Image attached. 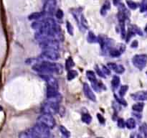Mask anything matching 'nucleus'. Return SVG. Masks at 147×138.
Returning <instances> with one entry per match:
<instances>
[{
    "mask_svg": "<svg viewBox=\"0 0 147 138\" xmlns=\"http://www.w3.org/2000/svg\"><path fill=\"white\" fill-rule=\"evenodd\" d=\"M37 123L47 127L49 129H53L55 126V120L53 115L42 114L37 118Z\"/></svg>",
    "mask_w": 147,
    "mask_h": 138,
    "instance_id": "nucleus-1",
    "label": "nucleus"
},
{
    "mask_svg": "<svg viewBox=\"0 0 147 138\" xmlns=\"http://www.w3.org/2000/svg\"><path fill=\"white\" fill-rule=\"evenodd\" d=\"M40 48L43 50H57L59 49V42L53 38H47L39 42Z\"/></svg>",
    "mask_w": 147,
    "mask_h": 138,
    "instance_id": "nucleus-2",
    "label": "nucleus"
},
{
    "mask_svg": "<svg viewBox=\"0 0 147 138\" xmlns=\"http://www.w3.org/2000/svg\"><path fill=\"white\" fill-rule=\"evenodd\" d=\"M59 104H55L53 102H45L43 104L41 109V112L43 114H47L54 115L56 114L59 112Z\"/></svg>",
    "mask_w": 147,
    "mask_h": 138,
    "instance_id": "nucleus-3",
    "label": "nucleus"
},
{
    "mask_svg": "<svg viewBox=\"0 0 147 138\" xmlns=\"http://www.w3.org/2000/svg\"><path fill=\"white\" fill-rule=\"evenodd\" d=\"M132 63L136 68L139 70H142L147 64V55L146 54H138L134 55L132 58Z\"/></svg>",
    "mask_w": 147,
    "mask_h": 138,
    "instance_id": "nucleus-4",
    "label": "nucleus"
},
{
    "mask_svg": "<svg viewBox=\"0 0 147 138\" xmlns=\"http://www.w3.org/2000/svg\"><path fill=\"white\" fill-rule=\"evenodd\" d=\"M33 129L37 132L39 138H49L50 137V129L47 127L41 125V124L37 123L33 127Z\"/></svg>",
    "mask_w": 147,
    "mask_h": 138,
    "instance_id": "nucleus-5",
    "label": "nucleus"
},
{
    "mask_svg": "<svg viewBox=\"0 0 147 138\" xmlns=\"http://www.w3.org/2000/svg\"><path fill=\"white\" fill-rule=\"evenodd\" d=\"M56 5H57L56 0H47V1H45V4L43 7V12H42L43 15L52 16L55 12Z\"/></svg>",
    "mask_w": 147,
    "mask_h": 138,
    "instance_id": "nucleus-6",
    "label": "nucleus"
},
{
    "mask_svg": "<svg viewBox=\"0 0 147 138\" xmlns=\"http://www.w3.org/2000/svg\"><path fill=\"white\" fill-rule=\"evenodd\" d=\"M41 58H46L50 61H57L60 58V53L57 50H43L41 54Z\"/></svg>",
    "mask_w": 147,
    "mask_h": 138,
    "instance_id": "nucleus-7",
    "label": "nucleus"
},
{
    "mask_svg": "<svg viewBox=\"0 0 147 138\" xmlns=\"http://www.w3.org/2000/svg\"><path fill=\"white\" fill-rule=\"evenodd\" d=\"M43 79L46 81L47 83V86H50L54 89H58V83H57V79L53 77L52 75H46V76H42Z\"/></svg>",
    "mask_w": 147,
    "mask_h": 138,
    "instance_id": "nucleus-8",
    "label": "nucleus"
},
{
    "mask_svg": "<svg viewBox=\"0 0 147 138\" xmlns=\"http://www.w3.org/2000/svg\"><path fill=\"white\" fill-rule=\"evenodd\" d=\"M83 92H84V94L86 95V96L88 99H90V101H93V102H96V96H95L94 93H93L92 89H90V86L88 83H85L83 84Z\"/></svg>",
    "mask_w": 147,
    "mask_h": 138,
    "instance_id": "nucleus-9",
    "label": "nucleus"
},
{
    "mask_svg": "<svg viewBox=\"0 0 147 138\" xmlns=\"http://www.w3.org/2000/svg\"><path fill=\"white\" fill-rule=\"evenodd\" d=\"M131 97L134 100L138 102H144L147 100V90L141 91V92H136L131 94Z\"/></svg>",
    "mask_w": 147,
    "mask_h": 138,
    "instance_id": "nucleus-10",
    "label": "nucleus"
},
{
    "mask_svg": "<svg viewBox=\"0 0 147 138\" xmlns=\"http://www.w3.org/2000/svg\"><path fill=\"white\" fill-rule=\"evenodd\" d=\"M57 94H58L57 89H54L53 87H50V86H47V98L53 97V96L57 95Z\"/></svg>",
    "mask_w": 147,
    "mask_h": 138,
    "instance_id": "nucleus-11",
    "label": "nucleus"
},
{
    "mask_svg": "<svg viewBox=\"0 0 147 138\" xmlns=\"http://www.w3.org/2000/svg\"><path fill=\"white\" fill-rule=\"evenodd\" d=\"M120 83H121V79L120 77L118 76H114L113 77L112 81H111V86H112L113 89L115 90V89H118V86H119Z\"/></svg>",
    "mask_w": 147,
    "mask_h": 138,
    "instance_id": "nucleus-12",
    "label": "nucleus"
},
{
    "mask_svg": "<svg viewBox=\"0 0 147 138\" xmlns=\"http://www.w3.org/2000/svg\"><path fill=\"white\" fill-rule=\"evenodd\" d=\"M110 8H111V4H110L109 1L106 0L105 2L103 5L101 9V15H106V14L107 13L108 10H109Z\"/></svg>",
    "mask_w": 147,
    "mask_h": 138,
    "instance_id": "nucleus-13",
    "label": "nucleus"
},
{
    "mask_svg": "<svg viewBox=\"0 0 147 138\" xmlns=\"http://www.w3.org/2000/svg\"><path fill=\"white\" fill-rule=\"evenodd\" d=\"M136 126V122L134 118H129L126 122V127L129 129H133Z\"/></svg>",
    "mask_w": 147,
    "mask_h": 138,
    "instance_id": "nucleus-14",
    "label": "nucleus"
},
{
    "mask_svg": "<svg viewBox=\"0 0 147 138\" xmlns=\"http://www.w3.org/2000/svg\"><path fill=\"white\" fill-rule=\"evenodd\" d=\"M144 107V104L143 102H138V103L135 104L132 106V109L135 112H138L140 113L143 111Z\"/></svg>",
    "mask_w": 147,
    "mask_h": 138,
    "instance_id": "nucleus-15",
    "label": "nucleus"
},
{
    "mask_svg": "<svg viewBox=\"0 0 147 138\" xmlns=\"http://www.w3.org/2000/svg\"><path fill=\"white\" fill-rule=\"evenodd\" d=\"M88 42H90V43H96V42H98V37H96L95 35V34L93 32L90 31L88 32Z\"/></svg>",
    "mask_w": 147,
    "mask_h": 138,
    "instance_id": "nucleus-16",
    "label": "nucleus"
},
{
    "mask_svg": "<svg viewBox=\"0 0 147 138\" xmlns=\"http://www.w3.org/2000/svg\"><path fill=\"white\" fill-rule=\"evenodd\" d=\"M60 133L62 135V137L63 138H69L70 136V132L64 126L61 125L60 127Z\"/></svg>",
    "mask_w": 147,
    "mask_h": 138,
    "instance_id": "nucleus-17",
    "label": "nucleus"
},
{
    "mask_svg": "<svg viewBox=\"0 0 147 138\" xmlns=\"http://www.w3.org/2000/svg\"><path fill=\"white\" fill-rule=\"evenodd\" d=\"M43 16L44 15L42 12H33L29 15L28 18H29V20H38L42 18Z\"/></svg>",
    "mask_w": 147,
    "mask_h": 138,
    "instance_id": "nucleus-18",
    "label": "nucleus"
},
{
    "mask_svg": "<svg viewBox=\"0 0 147 138\" xmlns=\"http://www.w3.org/2000/svg\"><path fill=\"white\" fill-rule=\"evenodd\" d=\"M74 65L75 63L73 58H72L71 57H69V58L66 60L65 62V68L66 69H67V71L72 70V68H73V67H74Z\"/></svg>",
    "mask_w": 147,
    "mask_h": 138,
    "instance_id": "nucleus-19",
    "label": "nucleus"
},
{
    "mask_svg": "<svg viewBox=\"0 0 147 138\" xmlns=\"http://www.w3.org/2000/svg\"><path fill=\"white\" fill-rule=\"evenodd\" d=\"M128 30H129L130 31H131L134 35H135V34H137V35H143L142 31H141V29H140L139 28H138L136 25H131V28L129 27Z\"/></svg>",
    "mask_w": 147,
    "mask_h": 138,
    "instance_id": "nucleus-20",
    "label": "nucleus"
},
{
    "mask_svg": "<svg viewBox=\"0 0 147 138\" xmlns=\"http://www.w3.org/2000/svg\"><path fill=\"white\" fill-rule=\"evenodd\" d=\"M86 76H87V78L89 79V81H90L91 83L97 81L96 74H95L94 72L92 71H88L86 72Z\"/></svg>",
    "mask_w": 147,
    "mask_h": 138,
    "instance_id": "nucleus-21",
    "label": "nucleus"
},
{
    "mask_svg": "<svg viewBox=\"0 0 147 138\" xmlns=\"http://www.w3.org/2000/svg\"><path fill=\"white\" fill-rule=\"evenodd\" d=\"M81 119L83 122H85L86 124L89 125V124H90V122H91V121H92V116L88 113L83 114Z\"/></svg>",
    "mask_w": 147,
    "mask_h": 138,
    "instance_id": "nucleus-22",
    "label": "nucleus"
},
{
    "mask_svg": "<svg viewBox=\"0 0 147 138\" xmlns=\"http://www.w3.org/2000/svg\"><path fill=\"white\" fill-rule=\"evenodd\" d=\"M78 76V72L75 70H70L67 72V79L68 81H71L74 79L75 78L77 77Z\"/></svg>",
    "mask_w": 147,
    "mask_h": 138,
    "instance_id": "nucleus-23",
    "label": "nucleus"
},
{
    "mask_svg": "<svg viewBox=\"0 0 147 138\" xmlns=\"http://www.w3.org/2000/svg\"><path fill=\"white\" fill-rule=\"evenodd\" d=\"M128 90V85H123V86H121L119 89V92H118L120 97H122V98L124 97V96L126 95V94L127 91Z\"/></svg>",
    "mask_w": 147,
    "mask_h": 138,
    "instance_id": "nucleus-24",
    "label": "nucleus"
},
{
    "mask_svg": "<svg viewBox=\"0 0 147 138\" xmlns=\"http://www.w3.org/2000/svg\"><path fill=\"white\" fill-rule=\"evenodd\" d=\"M126 4L128 7L131 9H133V10H135L138 8V5L132 0H126Z\"/></svg>",
    "mask_w": 147,
    "mask_h": 138,
    "instance_id": "nucleus-25",
    "label": "nucleus"
},
{
    "mask_svg": "<svg viewBox=\"0 0 147 138\" xmlns=\"http://www.w3.org/2000/svg\"><path fill=\"white\" fill-rule=\"evenodd\" d=\"M114 71L116 73H118V74H121V73H123L125 71V68H124V67L122 65H118V64H116Z\"/></svg>",
    "mask_w": 147,
    "mask_h": 138,
    "instance_id": "nucleus-26",
    "label": "nucleus"
},
{
    "mask_svg": "<svg viewBox=\"0 0 147 138\" xmlns=\"http://www.w3.org/2000/svg\"><path fill=\"white\" fill-rule=\"evenodd\" d=\"M140 131L143 134L144 138H147V124L144 123L140 127Z\"/></svg>",
    "mask_w": 147,
    "mask_h": 138,
    "instance_id": "nucleus-27",
    "label": "nucleus"
},
{
    "mask_svg": "<svg viewBox=\"0 0 147 138\" xmlns=\"http://www.w3.org/2000/svg\"><path fill=\"white\" fill-rule=\"evenodd\" d=\"M66 28H67V32L70 35H73V27L70 22H66Z\"/></svg>",
    "mask_w": 147,
    "mask_h": 138,
    "instance_id": "nucleus-28",
    "label": "nucleus"
},
{
    "mask_svg": "<svg viewBox=\"0 0 147 138\" xmlns=\"http://www.w3.org/2000/svg\"><path fill=\"white\" fill-rule=\"evenodd\" d=\"M115 98H116V100L117 103L119 104H122V105H124V106H126L127 105L126 102V101L124 100L122 97H118V96L115 95Z\"/></svg>",
    "mask_w": 147,
    "mask_h": 138,
    "instance_id": "nucleus-29",
    "label": "nucleus"
},
{
    "mask_svg": "<svg viewBox=\"0 0 147 138\" xmlns=\"http://www.w3.org/2000/svg\"><path fill=\"white\" fill-rule=\"evenodd\" d=\"M117 125H118V127L123 129V128H124L126 127V122L124 120V119L119 118V119H118V122H117Z\"/></svg>",
    "mask_w": 147,
    "mask_h": 138,
    "instance_id": "nucleus-30",
    "label": "nucleus"
},
{
    "mask_svg": "<svg viewBox=\"0 0 147 138\" xmlns=\"http://www.w3.org/2000/svg\"><path fill=\"white\" fill-rule=\"evenodd\" d=\"M101 70H102L104 75H106V76H110V75H111V70H110L108 67L106 66V65H102V69H101Z\"/></svg>",
    "mask_w": 147,
    "mask_h": 138,
    "instance_id": "nucleus-31",
    "label": "nucleus"
},
{
    "mask_svg": "<svg viewBox=\"0 0 147 138\" xmlns=\"http://www.w3.org/2000/svg\"><path fill=\"white\" fill-rule=\"evenodd\" d=\"M96 73H97V75H98V76H100V77H102V78H105L106 76L104 75V73H103L102 70H101V68L98 67V65H96Z\"/></svg>",
    "mask_w": 147,
    "mask_h": 138,
    "instance_id": "nucleus-32",
    "label": "nucleus"
},
{
    "mask_svg": "<svg viewBox=\"0 0 147 138\" xmlns=\"http://www.w3.org/2000/svg\"><path fill=\"white\" fill-rule=\"evenodd\" d=\"M55 15H56V18H57V19H59V20L63 19V16H64V13H63V11L62 10V9H58L57 11H56Z\"/></svg>",
    "mask_w": 147,
    "mask_h": 138,
    "instance_id": "nucleus-33",
    "label": "nucleus"
},
{
    "mask_svg": "<svg viewBox=\"0 0 147 138\" xmlns=\"http://www.w3.org/2000/svg\"><path fill=\"white\" fill-rule=\"evenodd\" d=\"M140 11L141 12H145L147 11V2H144L140 6Z\"/></svg>",
    "mask_w": 147,
    "mask_h": 138,
    "instance_id": "nucleus-34",
    "label": "nucleus"
},
{
    "mask_svg": "<svg viewBox=\"0 0 147 138\" xmlns=\"http://www.w3.org/2000/svg\"><path fill=\"white\" fill-rule=\"evenodd\" d=\"M97 117H98V121H99L100 123L101 124L105 123V118H104L102 115L100 114H98Z\"/></svg>",
    "mask_w": 147,
    "mask_h": 138,
    "instance_id": "nucleus-35",
    "label": "nucleus"
},
{
    "mask_svg": "<svg viewBox=\"0 0 147 138\" xmlns=\"http://www.w3.org/2000/svg\"><path fill=\"white\" fill-rule=\"evenodd\" d=\"M138 41H137V40H134L132 42V43H131V48H137V47H138Z\"/></svg>",
    "mask_w": 147,
    "mask_h": 138,
    "instance_id": "nucleus-36",
    "label": "nucleus"
},
{
    "mask_svg": "<svg viewBox=\"0 0 147 138\" xmlns=\"http://www.w3.org/2000/svg\"><path fill=\"white\" fill-rule=\"evenodd\" d=\"M113 2H114V4L116 5V6H117V5H120L121 0H113Z\"/></svg>",
    "mask_w": 147,
    "mask_h": 138,
    "instance_id": "nucleus-37",
    "label": "nucleus"
},
{
    "mask_svg": "<svg viewBox=\"0 0 147 138\" xmlns=\"http://www.w3.org/2000/svg\"><path fill=\"white\" fill-rule=\"evenodd\" d=\"M137 138H144V137L142 135H140L139 134V135H137Z\"/></svg>",
    "mask_w": 147,
    "mask_h": 138,
    "instance_id": "nucleus-38",
    "label": "nucleus"
},
{
    "mask_svg": "<svg viewBox=\"0 0 147 138\" xmlns=\"http://www.w3.org/2000/svg\"><path fill=\"white\" fill-rule=\"evenodd\" d=\"M145 31L147 32V25H146V27H145Z\"/></svg>",
    "mask_w": 147,
    "mask_h": 138,
    "instance_id": "nucleus-39",
    "label": "nucleus"
},
{
    "mask_svg": "<svg viewBox=\"0 0 147 138\" xmlns=\"http://www.w3.org/2000/svg\"><path fill=\"white\" fill-rule=\"evenodd\" d=\"M2 107L1 106H0V111H2Z\"/></svg>",
    "mask_w": 147,
    "mask_h": 138,
    "instance_id": "nucleus-40",
    "label": "nucleus"
},
{
    "mask_svg": "<svg viewBox=\"0 0 147 138\" xmlns=\"http://www.w3.org/2000/svg\"><path fill=\"white\" fill-rule=\"evenodd\" d=\"M130 138H134V135H131V137H130Z\"/></svg>",
    "mask_w": 147,
    "mask_h": 138,
    "instance_id": "nucleus-41",
    "label": "nucleus"
},
{
    "mask_svg": "<svg viewBox=\"0 0 147 138\" xmlns=\"http://www.w3.org/2000/svg\"><path fill=\"white\" fill-rule=\"evenodd\" d=\"M143 1H144V2H145V1H146V0H143Z\"/></svg>",
    "mask_w": 147,
    "mask_h": 138,
    "instance_id": "nucleus-42",
    "label": "nucleus"
},
{
    "mask_svg": "<svg viewBox=\"0 0 147 138\" xmlns=\"http://www.w3.org/2000/svg\"><path fill=\"white\" fill-rule=\"evenodd\" d=\"M98 138H103V137H98Z\"/></svg>",
    "mask_w": 147,
    "mask_h": 138,
    "instance_id": "nucleus-43",
    "label": "nucleus"
},
{
    "mask_svg": "<svg viewBox=\"0 0 147 138\" xmlns=\"http://www.w3.org/2000/svg\"><path fill=\"white\" fill-rule=\"evenodd\" d=\"M146 74H147V72H146Z\"/></svg>",
    "mask_w": 147,
    "mask_h": 138,
    "instance_id": "nucleus-44",
    "label": "nucleus"
},
{
    "mask_svg": "<svg viewBox=\"0 0 147 138\" xmlns=\"http://www.w3.org/2000/svg\"><path fill=\"white\" fill-rule=\"evenodd\" d=\"M45 1H47V0H45Z\"/></svg>",
    "mask_w": 147,
    "mask_h": 138,
    "instance_id": "nucleus-45",
    "label": "nucleus"
}]
</instances>
